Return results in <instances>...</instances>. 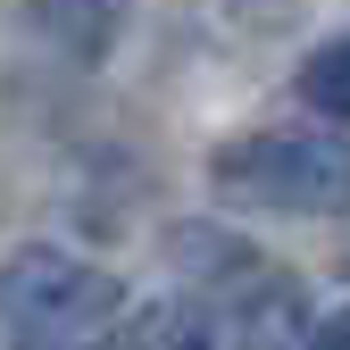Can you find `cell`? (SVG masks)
<instances>
[{
	"mask_svg": "<svg viewBox=\"0 0 350 350\" xmlns=\"http://www.w3.org/2000/svg\"><path fill=\"white\" fill-rule=\"evenodd\" d=\"M125 317V284L109 267L51 242H25L0 258V325L25 334L33 350H83V342H109Z\"/></svg>",
	"mask_w": 350,
	"mask_h": 350,
	"instance_id": "1",
	"label": "cell"
},
{
	"mask_svg": "<svg viewBox=\"0 0 350 350\" xmlns=\"http://www.w3.org/2000/svg\"><path fill=\"white\" fill-rule=\"evenodd\" d=\"M217 200L267 217H342L350 208V142L342 134H242L208 159Z\"/></svg>",
	"mask_w": 350,
	"mask_h": 350,
	"instance_id": "2",
	"label": "cell"
},
{
	"mask_svg": "<svg viewBox=\"0 0 350 350\" xmlns=\"http://www.w3.org/2000/svg\"><path fill=\"white\" fill-rule=\"evenodd\" d=\"M167 267L184 275V284H200L208 300H234L267 275V258H258L242 234H226V226H208V217H184V226H167Z\"/></svg>",
	"mask_w": 350,
	"mask_h": 350,
	"instance_id": "3",
	"label": "cell"
},
{
	"mask_svg": "<svg viewBox=\"0 0 350 350\" xmlns=\"http://www.w3.org/2000/svg\"><path fill=\"white\" fill-rule=\"evenodd\" d=\"M117 350H234V325L217 317L208 292H167L117 317Z\"/></svg>",
	"mask_w": 350,
	"mask_h": 350,
	"instance_id": "4",
	"label": "cell"
},
{
	"mask_svg": "<svg viewBox=\"0 0 350 350\" xmlns=\"http://www.w3.org/2000/svg\"><path fill=\"white\" fill-rule=\"evenodd\" d=\"M300 100L317 117H334V125H350V33L317 42V51L300 59Z\"/></svg>",
	"mask_w": 350,
	"mask_h": 350,
	"instance_id": "5",
	"label": "cell"
},
{
	"mask_svg": "<svg viewBox=\"0 0 350 350\" xmlns=\"http://www.w3.org/2000/svg\"><path fill=\"white\" fill-rule=\"evenodd\" d=\"M117 17H125V0H51V25L67 33V51L92 67L100 51H109V33H117Z\"/></svg>",
	"mask_w": 350,
	"mask_h": 350,
	"instance_id": "6",
	"label": "cell"
},
{
	"mask_svg": "<svg viewBox=\"0 0 350 350\" xmlns=\"http://www.w3.org/2000/svg\"><path fill=\"white\" fill-rule=\"evenodd\" d=\"M300 350H350V300H342L334 317H317V325H309V342H300Z\"/></svg>",
	"mask_w": 350,
	"mask_h": 350,
	"instance_id": "7",
	"label": "cell"
}]
</instances>
